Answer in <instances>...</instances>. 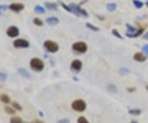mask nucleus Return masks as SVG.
I'll return each mask as SVG.
<instances>
[{
  "mask_svg": "<svg viewBox=\"0 0 148 123\" xmlns=\"http://www.w3.org/2000/svg\"><path fill=\"white\" fill-rule=\"evenodd\" d=\"M57 123H70V121L68 118H64V119L59 120L58 122H57Z\"/></svg>",
  "mask_w": 148,
  "mask_h": 123,
  "instance_id": "c85d7f7f",
  "label": "nucleus"
},
{
  "mask_svg": "<svg viewBox=\"0 0 148 123\" xmlns=\"http://www.w3.org/2000/svg\"><path fill=\"white\" fill-rule=\"evenodd\" d=\"M34 9H35V12H36L37 13H40V14H43L45 12V9L40 5H36Z\"/></svg>",
  "mask_w": 148,
  "mask_h": 123,
  "instance_id": "2eb2a0df",
  "label": "nucleus"
},
{
  "mask_svg": "<svg viewBox=\"0 0 148 123\" xmlns=\"http://www.w3.org/2000/svg\"><path fill=\"white\" fill-rule=\"evenodd\" d=\"M71 68L75 72H79L82 68V63L80 61L79 59H74L71 64Z\"/></svg>",
  "mask_w": 148,
  "mask_h": 123,
  "instance_id": "6e6552de",
  "label": "nucleus"
},
{
  "mask_svg": "<svg viewBox=\"0 0 148 123\" xmlns=\"http://www.w3.org/2000/svg\"><path fill=\"white\" fill-rule=\"evenodd\" d=\"M31 67L33 70L36 71V72H40L44 70L45 68V64L44 62L39 58H33L30 62Z\"/></svg>",
  "mask_w": 148,
  "mask_h": 123,
  "instance_id": "f257e3e1",
  "label": "nucleus"
},
{
  "mask_svg": "<svg viewBox=\"0 0 148 123\" xmlns=\"http://www.w3.org/2000/svg\"><path fill=\"white\" fill-rule=\"evenodd\" d=\"M33 22H34V24L35 25H36V26H38V27H41V26H43V21L40 19V18H37V17H36L34 20H33Z\"/></svg>",
  "mask_w": 148,
  "mask_h": 123,
  "instance_id": "4be33fe9",
  "label": "nucleus"
},
{
  "mask_svg": "<svg viewBox=\"0 0 148 123\" xmlns=\"http://www.w3.org/2000/svg\"><path fill=\"white\" fill-rule=\"evenodd\" d=\"M147 91H148V85L147 86Z\"/></svg>",
  "mask_w": 148,
  "mask_h": 123,
  "instance_id": "e433bc0d",
  "label": "nucleus"
},
{
  "mask_svg": "<svg viewBox=\"0 0 148 123\" xmlns=\"http://www.w3.org/2000/svg\"><path fill=\"white\" fill-rule=\"evenodd\" d=\"M128 113H129V114H131V115L138 116V115H140L142 113V111L140 109H131V110L128 111Z\"/></svg>",
  "mask_w": 148,
  "mask_h": 123,
  "instance_id": "a211bd4d",
  "label": "nucleus"
},
{
  "mask_svg": "<svg viewBox=\"0 0 148 123\" xmlns=\"http://www.w3.org/2000/svg\"><path fill=\"white\" fill-rule=\"evenodd\" d=\"M143 38H144L145 40H148V32H147V33L143 36Z\"/></svg>",
  "mask_w": 148,
  "mask_h": 123,
  "instance_id": "473e14b6",
  "label": "nucleus"
},
{
  "mask_svg": "<svg viewBox=\"0 0 148 123\" xmlns=\"http://www.w3.org/2000/svg\"><path fill=\"white\" fill-rule=\"evenodd\" d=\"M26 123H29V122H26Z\"/></svg>",
  "mask_w": 148,
  "mask_h": 123,
  "instance_id": "58836bf2",
  "label": "nucleus"
},
{
  "mask_svg": "<svg viewBox=\"0 0 148 123\" xmlns=\"http://www.w3.org/2000/svg\"><path fill=\"white\" fill-rule=\"evenodd\" d=\"M12 106L14 107L15 109L18 110V111H21V110H22V107L20 106V104H19V103H17L16 102H12Z\"/></svg>",
  "mask_w": 148,
  "mask_h": 123,
  "instance_id": "5701e85b",
  "label": "nucleus"
},
{
  "mask_svg": "<svg viewBox=\"0 0 148 123\" xmlns=\"http://www.w3.org/2000/svg\"><path fill=\"white\" fill-rule=\"evenodd\" d=\"M7 79V75L0 72V81H5Z\"/></svg>",
  "mask_w": 148,
  "mask_h": 123,
  "instance_id": "cd10ccee",
  "label": "nucleus"
},
{
  "mask_svg": "<svg viewBox=\"0 0 148 123\" xmlns=\"http://www.w3.org/2000/svg\"><path fill=\"white\" fill-rule=\"evenodd\" d=\"M7 35L9 37H16L18 35H19V29L15 26H12L9 27L7 30Z\"/></svg>",
  "mask_w": 148,
  "mask_h": 123,
  "instance_id": "0eeeda50",
  "label": "nucleus"
},
{
  "mask_svg": "<svg viewBox=\"0 0 148 123\" xmlns=\"http://www.w3.org/2000/svg\"><path fill=\"white\" fill-rule=\"evenodd\" d=\"M9 8L11 10L15 12H21V10L24 9V5L22 3H12L10 6H9Z\"/></svg>",
  "mask_w": 148,
  "mask_h": 123,
  "instance_id": "1a4fd4ad",
  "label": "nucleus"
},
{
  "mask_svg": "<svg viewBox=\"0 0 148 123\" xmlns=\"http://www.w3.org/2000/svg\"><path fill=\"white\" fill-rule=\"evenodd\" d=\"M77 123H89V122L84 117H80L77 119Z\"/></svg>",
  "mask_w": 148,
  "mask_h": 123,
  "instance_id": "bb28decb",
  "label": "nucleus"
},
{
  "mask_svg": "<svg viewBox=\"0 0 148 123\" xmlns=\"http://www.w3.org/2000/svg\"><path fill=\"white\" fill-rule=\"evenodd\" d=\"M44 46L50 53H55V52L58 51V49H59L58 44L53 42L52 41H45Z\"/></svg>",
  "mask_w": 148,
  "mask_h": 123,
  "instance_id": "7ed1b4c3",
  "label": "nucleus"
},
{
  "mask_svg": "<svg viewBox=\"0 0 148 123\" xmlns=\"http://www.w3.org/2000/svg\"><path fill=\"white\" fill-rule=\"evenodd\" d=\"M32 123H43L41 121H39V120H36V121H35V122H33Z\"/></svg>",
  "mask_w": 148,
  "mask_h": 123,
  "instance_id": "72a5a7b5",
  "label": "nucleus"
},
{
  "mask_svg": "<svg viewBox=\"0 0 148 123\" xmlns=\"http://www.w3.org/2000/svg\"><path fill=\"white\" fill-rule=\"evenodd\" d=\"M127 90L128 92H134L135 91V88H127Z\"/></svg>",
  "mask_w": 148,
  "mask_h": 123,
  "instance_id": "2f4dec72",
  "label": "nucleus"
},
{
  "mask_svg": "<svg viewBox=\"0 0 148 123\" xmlns=\"http://www.w3.org/2000/svg\"><path fill=\"white\" fill-rule=\"evenodd\" d=\"M13 46L16 48H28L30 44L27 40L24 39H16L13 41Z\"/></svg>",
  "mask_w": 148,
  "mask_h": 123,
  "instance_id": "423d86ee",
  "label": "nucleus"
},
{
  "mask_svg": "<svg viewBox=\"0 0 148 123\" xmlns=\"http://www.w3.org/2000/svg\"><path fill=\"white\" fill-rule=\"evenodd\" d=\"M4 110H5L6 113H8V114H10V115H14L16 113V112L10 107H4Z\"/></svg>",
  "mask_w": 148,
  "mask_h": 123,
  "instance_id": "412c9836",
  "label": "nucleus"
},
{
  "mask_svg": "<svg viewBox=\"0 0 148 123\" xmlns=\"http://www.w3.org/2000/svg\"><path fill=\"white\" fill-rule=\"evenodd\" d=\"M143 51L144 53L147 54L148 55V45H146V46H144L143 47Z\"/></svg>",
  "mask_w": 148,
  "mask_h": 123,
  "instance_id": "7c9ffc66",
  "label": "nucleus"
},
{
  "mask_svg": "<svg viewBox=\"0 0 148 123\" xmlns=\"http://www.w3.org/2000/svg\"><path fill=\"white\" fill-rule=\"evenodd\" d=\"M72 108L73 109L74 111L76 112H84L86 108V104L83 100H81V99H77V100H75L73 103H72Z\"/></svg>",
  "mask_w": 148,
  "mask_h": 123,
  "instance_id": "f03ea898",
  "label": "nucleus"
},
{
  "mask_svg": "<svg viewBox=\"0 0 148 123\" xmlns=\"http://www.w3.org/2000/svg\"><path fill=\"white\" fill-rule=\"evenodd\" d=\"M86 27H88L89 29H90V30H92V31H94V32H98V31L100 30V29H99L98 27H95L94 25L90 24V23H89V22H87V23H86Z\"/></svg>",
  "mask_w": 148,
  "mask_h": 123,
  "instance_id": "aec40b11",
  "label": "nucleus"
},
{
  "mask_svg": "<svg viewBox=\"0 0 148 123\" xmlns=\"http://www.w3.org/2000/svg\"><path fill=\"white\" fill-rule=\"evenodd\" d=\"M133 59H135L136 61H138V62H144V61H146L147 57H146L143 53L138 52V53H136L134 55Z\"/></svg>",
  "mask_w": 148,
  "mask_h": 123,
  "instance_id": "9b49d317",
  "label": "nucleus"
},
{
  "mask_svg": "<svg viewBox=\"0 0 148 123\" xmlns=\"http://www.w3.org/2000/svg\"><path fill=\"white\" fill-rule=\"evenodd\" d=\"M0 9H1V6H0Z\"/></svg>",
  "mask_w": 148,
  "mask_h": 123,
  "instance_id": "4c0bfd02",
  "label": "nucleus"
},
{
  "mask_svg": "<svg viewBox=\"0 0 148 123\" xmlns=\"http://www.w3.org/2000/svg\"><path fill=\"white\" fill-rule=\"evenodd\" d=\"M10 123H24V122H23V121L21 120V117H12L10 119Z\"/></svg>",
  "mask_w": 148,
  "mask_h": 123,
  "instance_id": "6ab92c4d",
  "label": "nucleus"
},
{
  "mask_svg": "<svg viewBox=\"0 0 148 123\" xmlns=\"http://www.w3.org/2000/svg\"><path fill=\"white\" fill-rule=\"evenodd\" d=\"M146 5H147L148 7V1H147V3H146Z\"/></svg>",
  "mask_w": 148,
  "mask_h": 123,
  "instance_id": "c9c22d12",
  "label": "nucleus"
},
{
  "mask_svg": "<svg viewBox=\"0 0 148 123\" xmlns=\"http://www.w3.org/2000/svg\"><path fill=\"white\" fill-rule=\"evenodd\" d=\"M119 73H120L121 75H125V74L129 73V71H128L127 69H121V70H119Z\"/></svg>",
  "mask_w": 148,
  "mask_h": 123,
  "instance_id": "c756f323",
  "label": "nucleus"
},
{
  "mask_svg": "<svg viewBox=\"0 0 148 123\" xmlns=\"http://www.w3.org/2000/svg\"><path fill=\"white\" fill-rule=\"evenodd\" d=\"M117 8V5L114 3H108L107 4V9L110 11V12H114Z\"/></svg>",
  "mask_w": 148,
  "mask_h": 123,
  "instance_id": "dca6fc26",
  "label": "nucleus"
},
{
  "mask_svg": "<svg viewBox=\"0 0 148 123\" xmlns=\"http://www.w3.org/2000/svg\"><path fill=\"white\" fill-rule=\"evenodd\" d=\"M108 90H109V91L112 92V93H116L117 88L114 85L111 84V85L108 86Z\"/></svg>",
  "mask_w": 148,
  "mask_h": 123,
  "instance_id": "393cba45",
  "label": "nucleus"
},
{
  "mask_svg": "<svg viewBox=\"0 0 148 123\" xmlns=\"http://www.w3.org/2000/svg\"><path fill=\"white\" fill-rule=\"evenodd\" d=\"M60 4H61V6H62V7L64 8V9H66V10L68 11V12H73V10H72V8H70V6L66 5V4H64V3H62V2H60Z\"/></svg>",
  "mask_w": 148,
  "mask_h": 123,
  "instance_id": "a878e982",
  "label": "nucleus"
},
{
  "mask_svg": "<svg viewBox=\"0 0 148 123\" xmlns=\"http://www.w3.org/2000/svg\"><path fill=\"white\" fill-rule=\"evenodd\" d=\"M73 50H75L76 52L85 53L87 50V46H86V43L79 41V42L74 43L73 45Z\"/></svg>",
  "mask_w": 148,
  "mask_h": 123,
  "instance_id": "20e7f679",
  "label": "nucleus"
},
{
  "mask_svg": "<svg viewBox=\"0 0 148 123\" xmlns=\"http://www.w3.org/2000/svg\"><path fill=\"white\" fill-rule=\"evenodd\" d=\"M0 99H1L2 102L5 103V104H8V103L10 102V97L8 96L7 94H2L1 97H0Z\"/></svg>",
  "mask_w": 148,
  "mask_h": 123,
  "instance_id": "4468645a",
  "label": "nucleus"
},
{
  "mask_svg": "<svg viewBox=\"0 0 148 123\" xmlns=\"http://www.w3.org/2000/svg\"><path fill=\"white\" fill-rule=\"evenodd\" d=\"M70 8H72V10H73V12L74 13H75L76 15H77V16L82 15V16L84 17H88V13L86 12V11L84 10V9H82L79 6L76 5V4H74V3H72V4L70 5Z\"/></svg>",
  "mask_w": 148,
  "mask_h": 123,
  "instance_id": "39448f33",
  "label": "nucleus"
},
{
  "mask_svg": "<svg viewBox=\"0 0 148 123\" xmlns=\"http://www.w3.org/2000/svg\"><path fill=\"white\" fill-rule=\"evenodd\" d=\"M18 73L20 74V75L23 77V78H25V79H31V75H30V73L27 71V70H25V69H18Z\"/></svg>",
  "mask_w": 148,
  "mask_h": 123,
  "instance_id": "f8f14e48",
  "label": "nucleus"
},
{
  "mask_svg": "<svg viewBox=\"0 0 148 123\" xmlns=\"http://www.w3.org/2000/svg\"><path fill=\"white\" fill-rule=\"evenodd\" d=\"M45 21L49 26H55V25L58 24L59 20H58V18L55 17H48L47 19L45 20Z\"/></svg>",
  "mask_w": 148,
  "mask_h": 123,
  "instance_id": "9d476101",
  "label": "nucleus"
},
{
  "mask_svg": "<svg viewBox=\"0 0 148 123\" xmlns=\"http://www.w3.org/2000/svg\"><path fill=\"white\" fill-rule=\"evenodd\" d=\"M132 3H133V4L134 6L137 8H142L143 7V2H141V1H139V0H132Z\"/></svg>",
  "mask_w": 148,
  "mask_h": 123,
  "instance_id": "f3484780",
  "label": "nucleus"
},
{
  "mask_svg": "<svg viewBox=\"0 0 148 123\" xmlns=\"http://www.w3.org/2000/svg\"><path fill=\"white\" fill-rule=\"evenodd\" d=\"M45 5L46 7V8L49 9V10H52V11H55L58 9V6L56 3H49V2H46L45 3Z\"/></svg>",
  "mask_w": 148,
  "mask_h": 123,
  "instance_id": "ddd939ff",
  "label": "nucleus"
},
{
  "mask_svg": "<svg viewBox=\"0 0 148 123\" xmlns=\"http://www.w3.org/2000/svg\"><path fill=\"white\" fill-rule=\"evenodd\" d=\"M112 33H113V35H114V36H115L117 38H119V39H123V37H122L121 35L119 34V32H118L116 29H114V30L112 31Z\"/></svg>",
  "mask_w": 148,
  "mask_h": 123,
  "instance_id": "b1692460",
  "label": "nucleus"
},
{
  "mask_svg": "<svg viewBox=\"0 0 148 123\" xmlns=\"http://www.w3.org/2000/svg\"><path fill=\"white\" fill-rule=\"evenodd\" d=\"M132 123H138V122H135V121H133V122H132Z\"/></svg>",
  "mask_w": 148,
  "mask_h": 123,
  "instance_id": "f704fd0d",
  "label": "nucleus"
}]
</instances>
